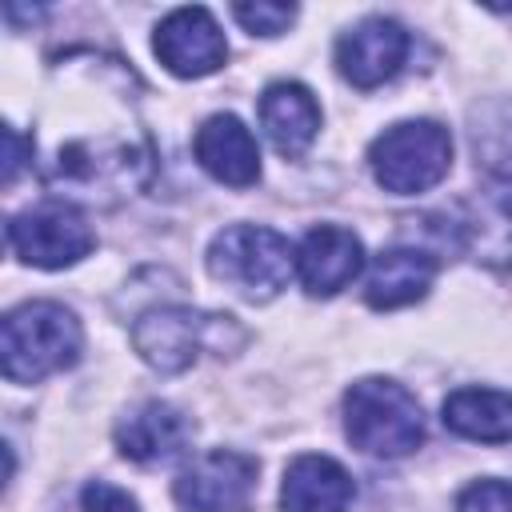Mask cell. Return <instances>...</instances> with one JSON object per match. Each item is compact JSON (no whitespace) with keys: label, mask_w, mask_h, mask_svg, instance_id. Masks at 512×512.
<instances>
[{"label":"cell","mask_w":512,"mask_h":512,"mask_svg":"<svg viewBox=\"0 0 512 512\" xmlns=\"http://www.w3.org/2000/svg\"><path fill=\"white\" fill-rule=\"evenodd\" d=\"M208 272L252 304H264L288 288L296 272L292 244L264 224H228L208 244Z\"/></svg>","instance_id":"3"},{"label":"cell","mask_w":512,"mask_h":512,"mask_svg":"<svg viewBox=\"0 0 512 512\" xmlns=\"http://www.w3.org/2000/svg\"><path fill=\"white\" fill-rule=\"evenodd\" d=\"M408 56V32L388 16H368L336 40V68L356 88H376L400 72Z\"/></svg>","instance_id":"9"},{"label":"cell","mask_w":512,"mask_h":512,"mask_svg":"<svg viewBox=\"0 0 512 512\" xmlns=\"http://www.w3.org/2000/svg\"><path fill=\"white\" fill-rule=\"evenodd\" d=\"M152 52L160 56V64L172 76L184 80H200L208 72H216L228 60V40L216 24V16L200 4L192 8H176L156 24L152 36Z\"/></svg>","instance_id":"7"},{"label":"cell","mask_w":512,"mask_h":512,"mask_svg":"<svg viewBox=\"0 0 512 512\" xmlns=\"http://www.w3.org/2000/svg\"><path fill=\"white\" fill-rule=\"evenodd\" d=\"M188 440H192V424L184 420L180 408L164 400H148L116 424V448L136 464H172L188 452Z\"/></svg>","instance_id":"13"},{"label":"cell","mask_w":512,"mask_h":512,"mask_svg":"<svg viewBox=\"0 0 512 512\" xmlns=\"http://www.w3.org/2000/svg\"><path fill=\"white\" fill-rule=\"evenodd\" d=\"M456 512H512V480H476L460 492Z\"/></svg>","instance_id":"18"},{"label":"cell","mask_w":512,"mask_h":512,"mask_svg":"<svg viewBox=\"0 0 512 512\" xmlns=\"http://www.w3.org/2000/svg\"><path fill=\"white\" fill-rule=\"evenodd\" d=\"M8 248L32 268H68L96 244L84 212L64 200H44L8 220Z\"/></svg>","instance_id":"5"},{"label":"cell","mask_w":512,"mask_h":512,"mask_svg":"<svg viewBox=\"0 0 512 512\" xmlns=\"http://www.w3.org/2000/svg\"><path fill=\"white\" fill-rule=\"evenodd\" d=\"M232 16L252 36H280L296 20V8L292 4H268V0H260V4H232Z\"/></svg>","instance_id":"17"},{"label":"cell","mask_w":512,"mask_h":512,"mask_svg":"<svg viewBox=\"0 0 512 512\" xmlns=\"http://www.w3.org/2000/svg\"><path fill=\"white\" fill-rule=\"evenodd\" d=\"M344 432L360 452L396 460L420 448L424 416L404 384L384 376H364L344 392Z\"/></svg>","instance_id":"2"},{"label":"cell","mask_w":512,"mask_h":512,"mask_svg":"<svg viewBox=\"0 0 512 512\" xmlns=\"http://www.w3.org/2000/svg\"><path fill=\"white\" fill-rule=\"evenodd\" d=\"M356 496L352 476L320 452H304L284 468L280 508L284 512H348Z\"/></svg>","instance_id":"15"},{"label":"cell","mask_w":512,"mask_h":512,"mask_svg":"<svg viewBox=\"0 0 512 512\" xmlns=\"http://www.w3.org/2000/svg\"><path fill=\"white\" fill-rule=\"evenodd\" d=\"M192 152L208 176H216L228 188H248L260 180V148L256 136L244 128L240 116L216 112L196 128Z\"/></svg>","instance_id":"11"},{"label":"cell","mask_w":512,"mask_h":512,"mask_svg":"<svg viewBox=\"0 0 512 512\" xmlns=\"http://www.w3.org/2000/svg\"><path fill=\"white\" fill-rule=\"evenodd\" d=\"M256 476V456L236 448H212L176 476L172 496L180 512H244L256 496Z\"/></svg>","instance_id":"6"},{"label":"cell","mask_w":512,"mask_h":512,"mask_svg":"<svg viewBox=\"0 0 512 512\" xmlns=\"http://www.w3.org/2000/svg\"><path fill=\"white\" fill-rule=\"evenodd\" d=\"M4 144H8V156H4V184H12L16 172H20V164H24V140H20V132H16L12 124L4 128Z\"/></svg>","instance_id":"21"},{"label":"cell","mask_w":512,"mask_h":512,"mask_svg":"<svg viewBox=\"0 0 512 512\" xmlns=\"http://www.w3.org/2000/svg\"><path fill=\"white\" fill-rule=\"evenodd\" d=\"M440 256H432L428 248L416 244H392L380 256H372L368 276H364V300L376 312H392L404 304H416L432 280H436Z\"/></svg>","instance_id":"12"},{"label":"cell","mask_w":512,"mask_h":512,"mask_svg":"<svg viewBox=\"0 0 512 512\" xmlns=\"http://www.w3.org/2000/svg\"><path fill=\"white\" fill-rule=\"evenodd\" d=\"M228 324L232 316H200L192 308H152L132 328V344L156 372H184L200 356V348Z\"/></svg>","instance_id":"8"},{"label":"cell","mask_w":512,"mask_h":512,"mask_svg":"<svg viewBox=\"0 0 512 512\" xmlns=\"http://www.w3.org/2000/svg\"><path fill=\"white\" fill-rule=\"evenodd\" d=\"M364 268V244L340 224H316L296 248V276L312 296H336Z\"/></svg>","instance_id":"10"},{"label":"cell","mask_w":512,"mask_h":512,"mask_svg":"<svg viewBox=\"0 0 512 512\" xmlns=\"http://www.w3.org/2000/svg\"><path fill=\"white\" fill-rule=\"evenodd\" d=\"M440 420L448 432L480 444L512 440V392L500 388H456L444 396Z\"/></svg>","instance_id":"16"},{"label":"cell","mask_w":512,"mask_h":512,"mask_svg":"<svg viewBox=\"0 0 512 512\" xmlns=\"http://www.w3.org/2000/svg\"><path fill=\"white\" fill-rule=\"evenodd\" d=\"M80 512H140V508H136V500L124 488L104 484V480H92L80 492Z\"/></svg>","instance_id":"19"},{"label":"cell","mask_w":512,"mask_h":512,"mask_svg":"<svg viewBox=\"0 0 512 512\" xmlns=\"http://www.w3.org/2000/svg\"><path fill=\"white\" fill-rule=\"evenodd\" d=\"M488 196L500 208V216L512 220V156H504L488 168Z\"/></svg>","instance_id":"20"},{"label":"cell","mask_w":512,"mask_h":512,"mask_svg":"<svg viewBox=\"0 0 512 512\" xmlns=\"http://www.w3.org/2000/svg\"><path fill=\"white\" fill-rule=\"evenodd\" d=\"M260 128L268 136V144L284 156V160H296L308 152V144L316 140L320 132V104L316 96L296 84V80H276L264 88L260 96Z\"/></svg>","instance_id":"14"},{"label":"cell","mask_w":512,"mask_h":512,"mask_svg":"<svg viewBox=\"0 0 512 512\" xmlns=\"http://www.w3.org/2000/svg\"><path fill=\"white\" fill-rule=\"evenodd\" d=\"M80 348V320L56 300L20 304L0 324V360L12 384H36L52 372L72 368L80 360Z\"/></svg>","instance_id":"1"},{"label":"cell","mask_w":512,"mask_h":512,"mask_svg":"<svg viewBox=\"0 0 512 512\" xmlns=\"http://www.w3.org/2000/svg\"><path fill=\"white\" fill-rule=\"evenodd\" d=\"M452 164V136L436 120H400L384 128L368 148V168L380 188L416 196L436 188Z\"/></svg>","instance_id":"4"}]
</instances>
